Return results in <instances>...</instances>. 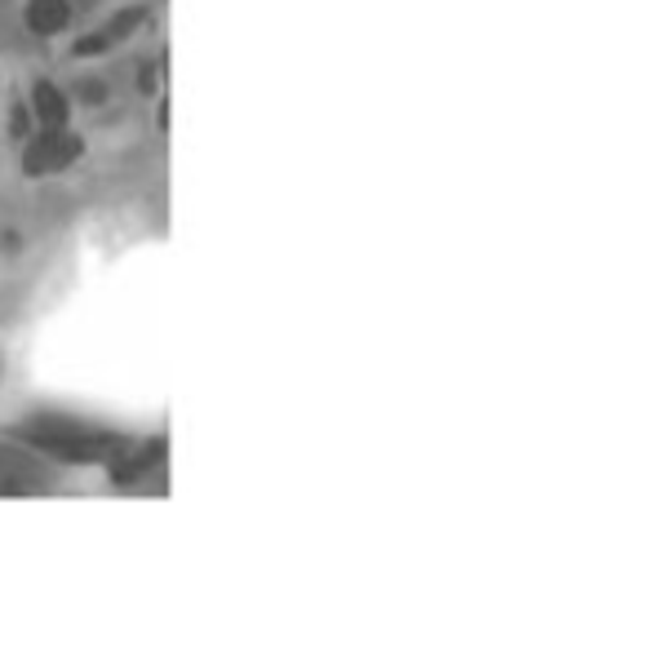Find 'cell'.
I'll use <instances>...</instances> for the list:
<instances>
[{"label":"cell","mask_w":652,"mask_h":652,"mask_svg":"<svg viewBox=\"0 0 652 652\" xmlns=\"http://www.w3.org/2000/svg\"><path fill=\"white\" fill-rule=\"evenodd\" d=\"M81 138L76 134H68V129H45L40 138H32L27 143V156H23V169L32 173V178H40V173H62V169H72L76 160H81Z\"/></svg>","instance_id":"6da1fadb"},{"label":"cell","mask_w":652,"mask_h":652,"mask_svg":"<svg viewBox=\"0 0 652 652\" xmlns=\"http://www.w3.org/2000/svg\"><path fill=\"white\" fill-rule=\"evenodd\" d=\"M143 19H147L143 10H124V14H116V19H111L102 32H94V36H81V40H76V53H81V58H89V53H102V49H111L116 40H124L129 32H134Z\"/></svg>","instance_id":"7a4b0ae2"},{"label":"cell","mask_w":652,"mask_h":652,"mask_svg":"<svg viewBox=\"0 0 652 652\" xmlns=\"http://www.w3.org/2000/svg\"><path fill=\"white\" fill-rule=\"evenodd\" d=\"M72 23V5L68 0H27V27L36 36H58Z\"/></svg>","instance_id":"3957f363"},{"label":"cell","mask_w":652,"mask_h":652,"mask_svg":"<svg viewBox=\"0 0 652 652\" xmlns=\"http://www.w3.org/2000/svg\"><path fill=\"white\" fill-rule=\"evenodd\" d=\"M32 98H36V116H40L45 129H62V124H68V94H62L58 85L40 81V85L32 89Z\"/></svg>","instance_id":"277c9868"}]
</instances>
